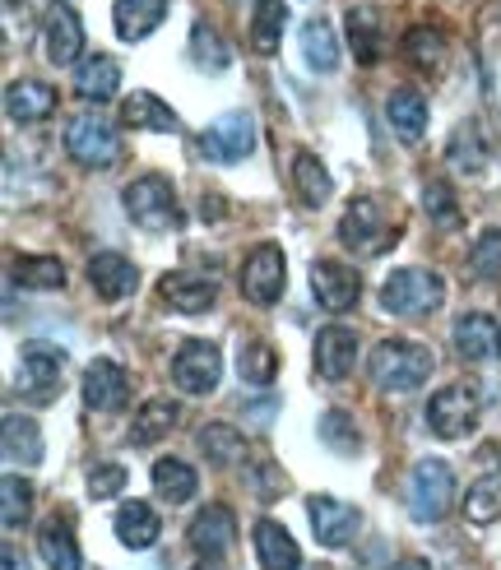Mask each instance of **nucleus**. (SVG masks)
Segmentation results:
<instances>
[{
  "label": "nucleus",
  "mask_w": 501,
  "mask_h": 570,
  "mask_svg": "<svg viewBox=\"0 0 501 570\" xmlns=\"http://www.w3.org/2000/svg\"><path fill=\"white\" fill-rule=\"evenodd\" d=\"M432 366H436L432 348L409 344V338H385L367 357V376H372V385H381L390 394H409L432 376Z\"/></svg>",
  "instance_id": "nucleus-1"
},
{
  "label": "nucleus",
  "mask_w": 501,
  "mask_h": 570,
  "mask_svg": "<svg viewBox=\"0 0 501 570\" xmlns=\"http://www.w3.org/2000/svg\"><path fill=\"white\" fill-rule=\"evenodd\" d=\"M445 302V278L436 269H395L385 278V288H381V306L390 311V316H428V311H436Z\"/></svg>",
  "instance_id": "nucleus-2"
},
{
  "label": "nucleus",
  "mask_w": 501,
  "mask_h": 570,
  "mask_svg": "<svg viewBox=\"0 0 501 570\" xmlns=\"http://www.w3.org/2000/svg\"><path fill=\"white\" fill-rule=\"evenodd\" d=\"M66 154L79 167L98 173V167H111L121 158V135L102 111H79V117H70V126H66Z\"/></svg>",
  "instance_id": "nucleus-3"
},
{
  "label": "nucleus",
  "mask_w": 501,
  "mask_h": 570,
  "mask_svg": "<svg viewBox=\"0 0 501 570\" xmlns=\"http://www.w3.org/2000/svg\"><path fill=\"white\" fill-rule=\"evenodd\" d=\"M14 390L28 399V404H51V399L66 390V353L56 344H42V338L23 344Z\"/></svg>",
  "instance_id": "nucleus-4"
},
{
  "label": "nucleus",
  "mask_w": 501,
  "mask_h": 570,
  "mask_svg": "<svg viewBox=\"0 0 501 570\" xmlns=\"http://www.w3.org/2000/svg\"><path fill=\"white\" fill-rule=\"evenodd\" d=\"M455 501V473L445 460H418L409 473V515L418 524L445 520V510Z\"/></svg>",
  "instance_id": "nucleus-5"
},
{
  "label": "nucleus",
  "mask_w": 501,
  "mask_h": 570,
  "mask_svg": "<svg viewBox=\"0 0 501 570\" xmlns=\"http://www.w3.org/2000/svg\"><path fill=\"white\" fill-rule=\"evenodd\" d=\"M395 237H400V227L390 223V214L381 209V199H372V195H357L353 205L344 209V218H340V242L348 250H357V255H381Z\"/></svg>",
  "instance_id": "nucleus-6"
},
{
  "label": "nucleus",
  "mask_w": 501,
  "mask_h": 570,
  "mask_svg": "<svg viewBox=\"0 0 501 570\" xmlns=\"http://www.w3.org/2000/svg\"><path fill=\"white\" fill-rule=\"evenodd\" d=\"M121 205H126V214H130L139 227H149V233L181 227L177 190H173V181H163V177H139V181H130L126 195H121Z\"/></svg>",
  "instance_id": "nucleus-7"
},
{
  "label": "nucleus",
  "mask_w": 501,
  "mask_h": 570,
  "mask_svg": "<svg viewBox=\"0 0 501 570\" xmlns=\"http://www.w3.org/2000/svg\"><path fill=\"white\" fill-rule=\"evenodd\" d=\"M284 283H288L284 246L261 242L256 250L246 255V265H242V297L256 302V306H274L278 297H284Z\"/></svg>",
  "instance_id": "nucleus-8"
},
{
  "label": "nucleus",
  "mask_w": 501,
  "mask_h": 570,
  "mask_svg": "<svg viewBox=\"0 0 501 570\" xmlns=\"http://www.w3.org/2000/svg\"><path fill=\"white\" fill-rule=\"evenodd\" d=\"M473 422H479V390L473 385H441L428 404V426L441 436V441H460L473 432Z\"/></svg>",
  "instance_id": "nucleus-9"
},
{
  "label": "nucleus",
  "mask_w": 501,
  "mask_h": 570,
  "mask_svg": "<svg viewBox=\"0 0 501 570\" xmlns=\"http://www.w3.org/2000/svg\"><path fill=\"white\" fill-rule=\"evenodd\" d=\"M250 145H256V121L246 117V111H223L218 121H209L200 130V154L209 163H242L250 154Z\"/></svg>",
  "instance_id": "nucleus-10"
},
{
  "label": "nucleus",
  "mask_w": 501,
  "mask_h": 570,
  "mask_svg": "<svg viewBox=\"0 0 501 570\" xmlns=\"http://www.w3.org/2000/svg\"><path fill=\"white\" fill-rule=\"evenodd\" d=\"M223 376V353L209 338H186L173 357V381L181 394H209Z\"/></svg>",
  "instance_id": "nucleus-11"
},
{
  "label": "nucleus",
  "mask_w": 501,
  "mask_h": 570,
  "mask_svg": "<svg viewBox=\"0 0 501 570\" xmlns=\"http://www.w3.org/2000/svg\"><path fill=\"white\" fill-rule=\"evenodd\" d=\"M312 293H316L321 311H330V316H344V311H353L357 297H362V278L344 261H316L312 265Z\"/></svg>",
  "instance_id": "nucleus-12"
},
{
  "label": "nucleus",
  "mask_w": 501,
  "mask_h": 570,
  "mask_svg": "<svg viewBox=\"0 0 501 570\" xmlns=\"http://www.w3.org/2000/svg\"><path fill=\"white\" fill-rule=\"evenodd\" d=\"M306 515H312V529H316L321 548H348L353 538L362 533V510L348 505V501L312 497V501H306Z\"/></svg>",
  "instance_id": "nucleus-13"
},
{
  "label": "nucleus",
  "mask_w": 501,
  "mask_h": 570,
  "mask_svg": "<svg viewBox=\"0 0 501 570\" xmlns=\"http://www.w3.org/2000/svg\"><path fill=\"white\" fill-rule=\"evenodd\" d=\"M84 404H89L94 413H117L130 404V376L121 372L117 362H89V372H84Z\"/></svg>",
  "instance_id": "nucleus-14"
},
{
  "label": "nucleus",
  "mask_w": 501,
  "mask_h": 570,
  "mask_svg": "<svg viewBox=\"0 0 501 570\" xmlns=\"http://www.w3.org/2000/svg\"><path fill=\"white\" fill-rule=\"evenodd\" d=\"M158 297L173 306V311H186V316H200L218 302V283L209 274H190V269H177V274H163L158 283Z\"/></svg>",
  "instance_id": "nucleus-15"
},
{
  "label": "nucleus",
  "mask_w": 501,
  "mask_h": 570,
  "mask_svg": "<svg viewBox=\"0 0 501 570\" xmlns=\"http://www.w3.org/2000/svg\"><path fill=\"white\" fill-rule=\"evenodd\" d=\"M42 51L51 66H75L79 51H84V23L70 6H56L42 23Z\"/></svg>",
  "instance_id": "nucleus-16"
},
{
  "label": "nucleus",
  "mask_w": 501,
  "mask_h": 570,
  "mask_svg": "<svg viewBox=\"0 0 501 570\" xmlns=\"http://www.w3.org/2000/svg\"><path fill=\"white\" fill-rule=\"evenodd\" d=\"M312 357H316V372H321L325 381H344V376L353 372V362H357V334L344 330V325H325V330L316 334Z\"/></svg>",
  "instance_id": "nucleus-17"
},
{
  "label": "nucleus",
  "mask_w": 501,
  "mask_h": 570,
  "mask_svg": "<svg viewBox=\"0 0 501 570\" xmlns=\"http://www.w3.org/2000/svg\"><path fill=\"white\" fill-rule=\"evenodd\" d=\"M89 283H94V293L102 302H126L135 293V283H139V269L117 250H98L89 261Z\"/></svg>",
  "instance_id": "nucleus-18"
},
{
  "label": "nucleus",
  "mask_w": 501,
  "mask_h": 570,
  "mask_svg": "<svg viewBox=\"0 0 501 570\" xmlns=\"http://www.w3.org/2000/svg\"><path fill=\"white\" fill-rule=\"evenodd\" d=\"M38 552H42L47 570H84L75 524H70V515H61V510H56L51 520H42V529H38Z\"/></svg>",
  "instance_id": "nucleus-19"
},
{
  "label": "nucleus",
  "mask_w": 501,
  "mask_h": 570,
  "mask_svg": "<svg viewBox=\"0 0 501 570\" xmlns=\"http://www.w3.org/2000/svg\"><path fill=\"white\" fill-rule=\"evenodd\" d=\"M190 548L200 552V557H223L233 548V538H237V520H233V510L228 505H205L200 515L190 520Z\"/></svg>",
  "instance_id": "nucleus-20"
},
{
  "label": "nucleus",
  "mask_w": 501,
  "mask_h": 570,
  "mask_svg": "<svg viewBox=\"0 0 501 570\" xmlns=\"http://www.w3.org/2000/svg\"><path fill=\"white\" fill-rule=\"evenodd\" d=\"M6 111H10V121H19V126H38L56 111V89L42 83V79H14L6 89Z\"/></svg>",
  "instance_id": "nucleus-21"
},
{
  "label": "nucleus",
  "mask_w": 501,
  "mask_h": 570,
  "mask_svg": "<svg viewBox=\"0 0 501 570\" xmlns=\"http://www.w3.org/2000/svg\"><path fill=\"white\" fill-rule=\"evenodd\" d=\"M250 543H256V557H261V570H302V552L293 543V533L274 520H261L250 529Z\"/></svg>",
  "instance_id": "nucleus-22"
},
{
  "label": "nucleus",
  "mask_w": 501,
  "mask_h": 570,
  "mask_svg": "<svg viewBox=\"0 0 501 570\" xmlns=\"http://www.w3.org/2000/svg\"><path fill=\"white\" fill-rule=\"evenodd\" d=\"M163 19H167V0H117V6H111V23H117L121 42L149 38Z\"/></svg>",
  "instance_id": "nucleus-23"
},
{
  "label": "nucleus",
  "mask_w": 501,
  "mask_h": 570,
  "mask_svg": "<svg viewBox=\"0 0 501 570\" xmlns=\"http://www.w3.org/2000/svg\"><path fill=\"white\" fill-rule=\"evenodd\" d=\"M111 524H117V538H121V543L135 548V552L154 548V543H158V533H163V520H158V510H154L149 501H126Z\"/></svg>",
  "instance_id": "nucleus-24"
},
{
  "label": "nucleus",
  "mask_w": 501,
  "mask_h": 570,
  "mask_svg": "<svg viewBox=\"0 0 501 570\" xmlns=\"http://www.w3.org/2000/svg\"><path fill=\"white\" fill-rule=\"evenodd\" d=\"M385 121H390V130L404 139V145H418L423 130H428V102H423V94H418V89H395V94H390V102H385Z\"/></svg>",
  "instance_id": "nucleus-25"
},
{
  "label": "nucleus",
  "mask_w": 501,
  "mask_h": 570,
  "mask_svg": "<svg viewBox=\"0 0 501 570\" xmlns=\"http://www.w3.org/2000/svg\"><path fill=\"white\" fill-rule=\"evenodd\" d=\"M177 422H181V404H177V399H149V404L135 413L130 445H158L163 436H173Z\"/></svg>",
  "instance_id": "nucleus-26"
},
{
  "label": "nucleus",
  "mask_w": 501,
  "mask_h": 570,
  "mask_svg": "<svg viewBox=\"0 0 501 570\" xmlns=\"http://www.w3.org/2000/svg\"><path fill=\"white\" fill-rule=\"evenodd\" d=\"M497 330L492 316H483V311H464V316L455 321V348L464 362H483L497 353Z\"/></svg>",
  "instance_id": "nucleus-27"
},
{
  "label": "nucleus",
  "mask_w": 501,
  "mask_h": 570,
  "mask_svg": "<svg viewBox=\"0 0 501 570\" xmlns=\"http://www.w3.org/2000/svg\"><path fill=\"white\" fill-rule=\"evenodd\" d=\"M284 28H288V6L284 0H256V10H250V51L274 56L278 42H284Z\"/></svg>",
  "instance_id": "nucleus-28"
},
{
  "label": "nucleus",
  "mask_w": 501,
  "mask_h": 570,
  "mask_svg": "<svg viewBox=\"0 0 501 570\" xmlns=\"http://www.w3.org/2000/svg\"><path fill=\"white\" fill-rule=\"evenodd\" d=\"M348 47H353V56H357L362 66H376L381 56H385V28H381V19H376L372 6L348 10Z\"/></svg>",
  "instance_id": "nucleus-29"
},
{
  "label": "nucleus",
  "mask_w": 501,
  "mask_h": 570,
  "mask_svg": "<svg viewBox=\"0 0 501 570\" xmlns=\"http://www.w3.org/2000/svg\"><path fill=\"white\" fill-rule=\"evenodd\" d=\"M117 89H121V66L111 61V56H89V61H79V75H75V94L79 98L107 102Z\"/></svg>",
  "instance_id": "nucleus-30"
},
{
  "label": "nucleus",
  "mask_w": 501,
  "mask_h": 570,
  "mask_svg": "<svg viewBox=\"0 0 501 570\" xmlns=\"http://www.w3.org/2000/svg\"><path fill=\"white\" fill-rule=\"evenodd\" d=\"M121 121H126L130 130H158V135H173V130H177V111L167 107L163 98H154V94H130V98L121 102Z\"/></svg>",
  "instance_id": "nucleus-31"
},
{
  "label": "nucleus",
  "mask_w": 501,
  "mask_h": 570,
  "mask_svg": "<svg viewBox=\"0 0 501 570\" xmlns=\"http://www.w3.org/2000/svg\"><path fill=\"white\" fill-rule=\"evenodd\" d=\"M302 56L316 75H334V66H340V38H334V28L325 19L302 23Z\"/></svg>",
  "instance_id": "nucleus-32"
},
{
  "label": "nucleus",
  "mask_w": 501,
  "mask_h": 570,
  "mask_svg": "<svg viewBox=\"0 0 501 570\" xmlns=\"http://www.w3.org/2000/svg\"><path fill=\"white\" fill-rule=\"evenodd\" d=\"M200 450H205V460L214 469H233V464L246 460V436L237 432V426H228V422H209L200 432Z\"/></svg>",
  "instance_id": "nucleus-33"
},
{
  "label": "nucleus",
  "mask_w": 501,
  "mask_h": 570,
  "mask_svg": "<svg viewBox=\"0 0 501 570\" xmlns=\"http://www.w3.org/2000/svg\"><path fill=\"white\" fill-rule=\"evenodd\" d=\"M6 460L10 464H28V469L42 460V432H38L33 417H23V413L6 417Z\"/></svg>",
  "instance_id": "nucleus-34"
},
{
  "label": "nucleus",
  "mask_w": 501,
  "mask_h": 570,
  "mask_svg": "<svg viewBox=\"0 0 501 570\" xmlns=\"http://www.w3.org/2000/svg\"><path fill=\"white\" fill-rule=\"evenodd\" d=\"M293 190H297V199L306 209H321L325 199H330V173L321 167V158L316 154H297L293 158Z\"/></svg>",
  "instance_id": "nucleus-35"
},
{
  "label": "nucleus",
  "mask_w": 501,
  "mask_h": 570,
  "mask_svg": "<svg viewBox=\"0 0 501 570\" xmlns=\"http://www.w3.org/2000/svg\"><path fill=\"white\" fill-rule=\"evenodd\" d=\"M464 520L469 524H497L501 520V473H483L479 482H469V497H464Z\"/></svg>",
  "instance_id": "nucleus-36"
},
{
  "label": "nucleus",
  "mask_w": 501,
  "mask_h": 570,
  "mask_svg": "<svg viewBox=\"0 0 501 570\" xmlns=\"http://www.w3.org/2000/svg\"><path fill=\"white\" fill-rule=\"evenodd\" d=\"M455 173H483L488 163V139H483V126L479 121H464L455 135H451V149H445Z\"/></svg>",
  "instance_id": "nucleus-37"
},
{
  "label": "nucleus",
  "mask_w": 501,
  "mask_h": 570,
  "mask_svg": "<svg viewBox=\"0 0 501 570\" xmlns=\"http://www.w3.org/2000/svg\"><path fill=\"white\" fill-rule=\"evenodd\" d=\"M195 469L186 464V460H158L154 464V492L163 497V501H173V505H186L190 497H195Z\"/></svg>",
  "instance_id": "nucleus-38"
},
{
  "label": "nucleus",
  "mask_w": 501,
  "mask_h": 570,
  "mask_svg": "<svg viewBox=\"0 0 501 570\" xmlns=\"http://www.w3.org/2000/svg\"><path fill=\"white\" fill-rule=\"evenodd\" d=\"M404 56H409V61L423 70V75H441V70H445V38L436 33V28H409Z\"/></svg>",
  "instance_id": "nucleus-39"
},
{
  "label": "nucleus",
  "mask_w": 501,
  "mask_h": 570,
  "mask_svg": "<svg viewBox=\"0 0 501 570\" xmlns=\"http://www.w3.org/2000/svg\"><path fill=\"white\" fill-rule=\"evenodd\" d=\"M237 376L246 381V385H274V376H278V353L269 348V344H261V338H250V344H242V353H237Z\"/></svg>",
  "instance_id": "nucleus-40"
},
{
  "label": "nucleus",
  "mask_w": 501,
  "mask_h": 570,
  "mask_svg": "<svg viewBox=\"0 0 501 570\" xmlns=\"http://www.w3.org/2000/svg\"><path fill=\"white\" fill-rule=\"evenodd\" d=\"M14 283L33 293H51V288H66V265L51 261V255H33V261H19L14 265Z\"/></svg>",
  "instance_id": "nucleus-41"
},
{
  "label": "nucleus",
  "mask_w": 501,
  "mask_h": 570,
  "mask_svg": "<svg viewBox=\"0 0 501 570\" xmlns=\"http://www.w3.org/2000/svg\"><path fill=\"white\" fill-rule=\"evenodd\" d=\"M28 510H33V488H28L19 473H6L0 478V524L19 529L28 520Z\"/></svg>",
  "instance_id": "nucleus-42"
},
{
  "label": "nucleus",
  "mask_w": 501,
  "mask_h": 570,
  "mask_svg": "<svg viewBox=\"0 0 501 570\" xmlns=\"http://www.w3.org/2000/svg\"><path fill=\"white\" fill-rule=\"evenodd\" d=\"M469 274L479 283H497L501 278V227L479 233V242H473V250H469Z\"/></svg>",
  "instance_id": "nucleus-43"
},
{
  "label": "nucleus",
  "mask_w": 501,
  "mask_h": 570,
  "mask_svg": "<svg viewBox=\"0 0 501 570\" xmlns=\"http://www.w3.org/2000/svg\"><path fill=\"white\" fill-rule=\"evenodd\" d=\"M423 209L432 214L436 227H445V233L464 223L460 199H455V186H451V181H428V190H423Z\"/></svg>",
  "instance_id": "nucleus-44"
},
{
  "label": "nucleus",
  "mask_w": 501,
  "mask_h": 570,
  "mask_svg": "<svg viewBox=\"0 0 501 570\" xmlns=\"http://www.w3.org/2000/svg\"><path fill=\"white\" fill-rule=\"evenodd\" d=\"M321 441L330 450H340V454H357L362 450V436H357V422L344 413V409H330L321 417Z\"/></svg>",
  "instance_id": "nucleus-45"
},
{
  "label": "nucleus",
  "mask_w": 501,
  "mask_h": 570,
  "mask_svg": "<svg viewBox=\"0 0 501 570\" xmlns=\"http://www.w3.org/2000/svg\"><path fill=\"white\" fill-rule=\"evenodd\" d=\"M190 61L200 66V70H228V47H223V38L214 33V28L195 23V33H190Z\"/></svg>",
  "instance_id": "nucleus-46"
},
{
  "label": "nucleus",
  "mask_w": 501,
  "mask_h": 570,
  "mask_svg": "<svg viewBox=\"0 0 501 570\" xmlns=\"http://www.w3.org/2000/svg\"><path fill=\"white\" fill-rule=\"evenodd\" d=\"M246 482H250V492H256L261 501H274V497H284V469H278L274 460H256V464H246Z\"/></svg>",
  "instance_id": "nucleus-47"
},
{
  "label": "nucleus",
  "mask_w": 501,
  "mask_h": 570,
  "mask_svg": "<svg viewBox=\"0 0 501 570\" xmlns=\"http://www.w3.org/2000/svg\"><path fill=\"white\" fill-rule=\"evenodd\" d=\"M126 492V469L121 464H98L89 473V497L94 501H111V497H121Z\"/></svg>",
  "instance_id": "nucleus-48"
},
{
  "label": "nucleus",
  "mask_w": 501,
  "mask_h": 570,
  "mask_svg": "<svg viewBox=\"0 0 501 570\" xmlns=\"http://www.w3.org/2000/svg\"><path fill=\"white\" fill-rule=\"evenodd\" d=\"M0 570H28V561L19 557V548L6 543V552H0Z\"/></svg>",
  "instance_id": "nucleus-49"
},
{
  "label": "nucleus",
  "mask_w": 501,
  "mask_h": 570,
  "mask_svg": "<svg viewBox=\"0 0 501 570\" xmlns=\"http://www.w3.org/2000/svg\"><path fill=\"white\" fill-rule=\"evenodd\" d=\"M390 570H432V561H423V557H400Z\"/></svg>",
  "instance_id": "nucleus-50"
},
{
  "label": "nucleus",
  "mask_w": 501,
  "mask_h": 570,
  "mask_svg": "<svg viewBox=\"0 0 501 570\" xmlns=\"http://www.w3.org/2000/svg\"><path fill=\"white\" fill-rule=\"evenodd\" d=\"M195 570H223V566H218V557H205V561L195 566Z\"/></svg>",
  "instance_id": "nucleus-51"
},
{
  "label": "nucleus",
  "mask_w": 501,
  "mask_h": 570,
  "mask_svg": "<svg viewBox=\"0 0 501 570\" xmlns=\"http://www.w3.org/2000/svg\"><path fill=\"white\" fill-rule=\"evenodd\" d=\"M497 353H501V330H497Z\"/></svg>",
  "instance_id": "nucleus-52"
}]
</instances>
